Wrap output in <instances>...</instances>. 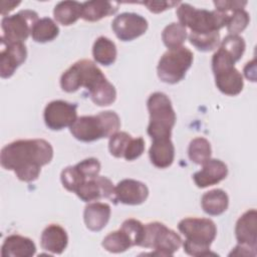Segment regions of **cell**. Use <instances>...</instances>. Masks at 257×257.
I'll return each instance as SVG.
<instances>
[{"label":"cell","mask_w":257,"mask_h":257,"mask_svg":"<svg viewBox=\"0 0 257 257\" xmlns=\"http://www.w3.org/2000/svg\"><path fill=\"white\" fill-rule=\"evenodd\" d=\"M52 158L53 148L43 139L17 140L4 146L0 153L1 166L27 183L37 180L41 168Z\"/></svg>","instance_id":"obj_1"},{"label":"cell","mask_w":257,"mask_h":257,"mask_svg":"<svg viewBox=\"0 0 257 257\" xmlns=\"http://www.w3.org/2000/svg\"><path fill=\"white\" fill-rule=\"evenodd\" d=\"M178 229L186 238L182 245L188 255H214L210 247L217 236V227L211 219L188 217L179 222Z\"/></svg>","instance_id":"obj_2"},{"label":"cell","mask_w":257,"mask_h":257,"mask_svg":"<svg viewBox=\"0 0 257 257\" xmlns=\"http://www.w3.org/2000/svg\"><path fill=\"white\" fill-rule=\"evenodd\" d=\"M120 119L113 110L100 111L95 115L77 117L69 127L71 135L78 141L89 143L103 138H110L118 132Z\"/></svg>","instance_id":"obj_3"},{"label":"cell","mask_w":257,"mask_h":257,"mask_svg":"<svg viewBox=\"0 0 257 257\" xmlns=\"http://www.w3.org/2000/svg\"><path fill=\"white\" fill-rule=\"evenodd\" d=\"M147 107L150 113L147 132L152 140L171 138L177 116L169 96L164 92H154L148 98Z\"/></svg>","instance_id":"obj_4"},{"label":"cell","mask_w":257,"mask_h":257,"mask_svg":"<svg viewBox=\"0 0 257 257\" xmlns=\"http://www.w3.org/2000/svg\"><path fill=\"white\" fill-rule=\"evenodd\" d=\"M231 13V12H230ZM218 10L198 9L189 3H180L176 14L179 23L184 27H188L191 32L208 33L219 31L226 26L229 14Z\"/></svg>","instance_id":"obj_5"},{"label":"cell","mask_w":257,"mask_h":257,"mask_svg":"<svg viewBox=\"0 0 257 257\" xmlns=\"http://www.w3.org/2000/svg\"><path fill=\"white\" fill-rule=\"evenodd\" d=\"M106 80L99 67L89 59H81L67 68L60 77V86L65 92H75L84 87L89 94Z\"/></svg>","instance_id":"obj_6"},{"label":"cell","mask_w":257,"mask_h":257,"mask_svg":"<svg viewBox=\"0 0 257 257\" xmlns=\"http://www.w3.org/2000/svg\"><path fill=\"white\" fill-rule=\"evenodd\" d=\"M183 244L181 236L161 222H151L145 225V236L141 247L154 249L146 255L173 256Z\"/></svg>","instance_id":"obj_7"},{"label":"cell","mask_w":257,"mask_h":257,"mask_svg":"<svg viewBox=\"0 0 257 257\" xmlns=\"http://www.w3.org/2000/svg\"><path fill=\"white\" fill-rule=\"evenodd\" d=\"M234 64V60L220 48L212 57L216 86L222 93L230 96L239 94L244 86L243 76Z\"/></svg>","instance_id":"obj_8"},{"label":"cell","mask_w":257,"mask_h":257,"mask_svg":"<svg viewBox=\"0 0 257 257\" xmlns=\"http://www.w3.org/2000/svg\"><path fill=\"white\" fill-rule=\"evenodd\" d=\"M193 60V52L185 46L168 49L159 60L158 77L165 83H178L185 77Z\"/></svg>","instance_id":"obj_9"},{"label":"cell","mask_w":257,"mask_h":257,"mask_svg":"<svg viewBox=\"0 0 257 257\" xmlns=\"http://www.w3.org/2000/svg\"><path fill=\"white\" fill-rule=\"evenodd\" d=\"M37 21V12L29 9L20 10L13 15H6L1 20L3 33L0 38L7 42H24Z\"/></svg>","instance_id":"obj_10"},{"label":"cell","mask_w":257,"mask_h":257,"mask_svg":"<svg viewBox=\"0 0 257 257\" xmlns=\"http://www.w3.org/2000/svg\"><path fill=\"white\" fill-rule=\"evenodd\" d=\"M45 125L51 131L70 127L77 118V104L57 99L50 101L44 108Z\"/></svg>","instance_id":"obj_11"},{"label":"cell","mask_w":257,"mask_h":257,"mask_svg":"<svg viewBox=\"0 0 257 257\" xmlns=\"http://www.w3.org/2000/svg\"><path fill=\"white\" fill-rule=\"evenodd\" d=\"M147 19L137 13L123 12L114 17L111 29L121 41H132L146 33L148 29Z\"/></svg>","instance_id":"obj_12"},{"label":"cell","mask_w":257,"mask_h":257,"mask_svg":"<svg viewBox=\"0 0 257 257\" xmlns=\"http://www.w3.org/2000/svg\"><path fill=\"white\" fill-rule=\"evenodd\" d=\"M0 42V75L9 78L26 60L27 49L23 42H7L2 38Z\"/></svg>","instance_id":"obj_13"},{"label":"cell","mask_w":257,"mask_h":257,"mask_svg":"<svg viewBox=\"0 0 257 257\" xmlns=\"http://www.w3.org/2000/svg\"><path fill=\"white\" fill-rule=\"evenodd\" d=\"M83 202L90 203L100 199H109L113 202L114 186L112 182L104 176H96L86 179L74 192Z\"/></svg>","instance_id":"obj_14"},{"label":"cell","mask_w":257,"mask_h":257,"mask_svg":"<svg viewBox=\"0 0 257 257\" xmlns=\"http://www.w3.org/2000/svg\"><path fill=\"white\" fill-rule=\"evenodd\" d=\"M149 197V189L143 182L134 179H124L114 186L113 203L124 205H141Z\"/></svg>","instance_id":"obj_15"},{"label":"cell","mask_w":257,"mask_h":257,"mask_svg":"<svg viewBox=\"0 0 257 257\" xmlns=\"http://www.w3.org/2000/svg\"><path fill=\"white\" fill-rule=\"evenodd\" d=\"M228 175L227 165L218 159H209L202 165V169L193 175L198 188H207L223 181Z\"/></svg>","instance_id":"obj_16"},{"label":"cell","mask_w":257,"mask_h":257,"mask_svg":"<svg viewBox=\"0 0 257 257\" xmlns=\"http://www.w3.org/2000/svg\"><path fill=\"white\" fill-rule=\"evenodd\" d=\"M235 236L238 244L256 251L257 248V212L255 209L246 211L236 222Z\"/></svg>","instance_id":"obj_17"},{"label":"cell","mask_w":257,"mask_h":257,"mask_svg":"<svg viewBox=\"0 0 257 257\" xmlns=\"http://www.w3.org/2000/svg\"><path fill=\"white\" fill-rule=\"evenodd\" d=\"M110 206L102 202H90L83 211V220L86 228L93 232L102 230L110 218Z\"/></svg>","instance_id":"obj_18"},{"label":"cell","mask_w":257,"mask_h":257,"mask_svg":"<svg viewBox=\"0 0 257 257\" xmlns=\"http://www.w3.org/2000/svg\"><path fill=\"white\" fill-rule=\"evenodd\" d=\"M36 253L34 242L27 237L12 234L5 238L1 247L2 257H31Z\"/></svg>","instance_id":"obj_19"},{"label":"cell","mask_w":257,"mask_h":257,"mask_svg":"<svg viewBox=\"0 0 257 257\" xmlns=\"http://www.w3.org/2000/svg\"><path fill=\"white\" fill-rule=\"evenodd\" d=\"M42 249L52 254H61L68 244V236L63 227L58 224L48 225L41 233Z\"/></svg>","instance_id":"obj_20"},{"label":"cell","mask_w":257,"mask_h":257,"mask_svg":"<svg viewBox=\"0 0 257 257\" xmlns=\"http://www.w3.org/2000/svg\"><path fill=\"white\" fill-rule=\"evenodd\" d=\"M149 157L156 168L166 169L170 167L175 159V147L171 138L153 140Z\"/></svg>","instance_id":"obj_21"},{"label":"cell","mask_w":257,"mask_h":257,"mask_svg":"<svg viewBox=\"0 0 257 257\" xmlns=\"http://www.w3.org/2000/svg\"><path fill=\"white\" fill-rule=\"evenodd\" d=\"M118 10V2L111 1H86L82 3L81 18L94 22L114 14Z\"/></svg>","instance_id":"obj_22"},{"label":"cell","mask_w":257,"mask_h":257,"mask_svg":"<svg viewBox=\"0 0 257 257\" xmlns=\"http://www.w3.org/2000/svg\"><path fill=\"white\" fill-rule=\"evenodd\" d=\"M229 205L227 193L221 189H214L206 192L201 199L203 211L210 216H219L223 214Z\"/></svg>","instance_id":"obj_23"},{"label":"cell","mask_w":257,"mask_h":257,"mask_svg":"<svg viewBox=\"0 0 257 257\" xmlns=\"http://www.w3.org/2000/svg\"><path fill=\"white\" fill-rule=\"evenodd\" d=\"M82 3L77 1L58 2L53 9L54 19L64 26L75 23L81 17Z\"/></svg>","instance_id":"obj_24"},{"label":"cell","mask_w":257,"mask_h":257,"mask_svg":"<svg viewBox=\"0 0 257 257\" xmlns=\"http://www.w3.org/2000/svg\"><path fill=\"white\" fill-rule=\"evenodd\" d=\"M116 46L112 40L105 36H99L93 43L92 56L93 59L103 65H111L116 59Z\"/></svg>","instance_id":"obj_25"},{"label":"cell","mask_w":257,"mask_h":257,"mask_svg":"<svg viewBox=\"0 0 257 257\" xmlns=\"http://www.w3.org/2000/svg\"><path fill=\"white\" fill-rule=\"evenodd\" d=\"M59 34V28L57 24L49 17H43L38 19V21L34 24L31 37L35 42L45 43L52 41Z\"/></svg>","instance_id":"obj_26"},{"label":"cell","mask_w":257,"mask_h":257,"mask_svg":"<svg viewBox=\"0 0 257 257\" xmlns=\"http://www.w3.org/2000/svg\"><path fill=\"white\" fill-rule=\"evenodd\" d=\"M101 246L110 253H121L126 251L134 245L128 235L121 228H119L118 230L107 234L103 238Z\"/></svg>","instance_id":"obj_27"},{"label":"cell","mask_w":257,"mask_h":257,"mask_svg":"<svg viewBox=\"0 0 257 257\" xmlns=\"http://www.w3.org/2000/svg\"><path fill=\"white\" fill-rule=\"evenodd\" d=\"M187 37V28L179 22H173L167 25L162 32L163 42L169 49L183 46V43Z\"/></svg>","instance_id":"obj_28"},{"label":"cell","mask_w":257,"mask_h":257,"mask_svg":"<svg viewBox=\"0 0 257 257\" xmlns=\"http://www.w3.org/2000/svg\"><path fill=\"white\" fill-rule=\"evenodd\" d=\"M211 145L207 139L198 137L191 141L188 148V156L193 163L203 165L209 159H211Z\"/></svg>","instance_id":"obj_29"},{"label":"cell","mask_w":257,"mask_h":257,"mask_svg":"<svg viewBox=\"0 0 257 257\" xmlns=\"http://www.w3.org/2000/svg\"><path fill=\"white\" fill-rule=\"evenodd\" d=\"M190 43L198 50L207 52L212 51L220 45V33L219 31L208 33H195L190 32L188 35Z\"/></svg>","instance_id":"obj_30"},{"label":"cell","mask_w":257,"mask_h":257,"mask_svg":"<svg viewBox=\"0 0 257 257\" xmlns=\"http://www.w3.org/2000/svg\"><path fill=\"white\" fill-rule=\"evenodd\" d=\"M88 96L94 104L98 106H106L114 102L116 98V90L113 84L106 79L90 92Z\"/></svg>","instance_id":"obj_31"},{"label":"cell","mask_w":257,"mask_h":257,"mask_svg":"<svg viewBox=\"0 0 257 257\" xmlns=\"http://www.w3.org/2000/svg\"><path fill=\"white\" fill-rule=\"evenodd\" d=\"M219 48L222 49L227 55H229L234 60V62H237L240 60L245 51L246 43L244 38L240 35L228 34L220 43Z\"/></svg>","instance_id":"obj_32"},{"label":"cell","mask_w":257,"mask_h":257,"mask_svg":"<svg viewBox=\"0 0 257 257\" xmlns=\"http://www.w3.org/2000/svg\"><path fill=\"white\" fill-rule=\"evenodd\" d=\"M250 17L245 9H238L229 14L226 24L229 34L239 35L248 26Z\"/></svg>","instance_id":"obj_33"},{"label":"cell","mask_w":257,"mask_h":257,"mask_svg":"<svg viewBox=\"0 0 257 257\" xmlns=\"http://www.w3.org/2000/svg\"><path fill=\"white\" fill-rule=\"evenodd\" d=\"M133 137L125 132H116L108 141V151L115 158H123Z\"/></svg>","instance_id":"obj_34"},{"label":"cell","mask_w":257,"mask_h":257,"mask_svg":"<svg viewBox=\"0 0 257 257\" xmlns=\"http://www.w3.org/2000/svg\"><path fill=\"white\" fill-rule=\"evenodd\" d=\"M120 228L128 235L134 246H141L145 236V225L134 218L126 219L122 222Z\"/></svg>","instance_id":"obj_35"},{"label":"cell","mask_w":257,"mask_h":257,"mask_svg":"<svg viewBox=\"0 0 257 257\" xmlns=\"http://www.w3.org/2000/svg\"><path fill=\"white\" fill-rule=\"evenodd\" d=\"M145 151V141L142 137L133 138L128 148L123 156V159L126 161H135L140 158Z\"/></svg>","instance_id":"obj_36"},{"label":"cell","mask_w":257,"mask_h":257,"mask_svg":"<svg viewBox=\"0 0 257 257\" xmlns=\"http://www.w3.org/2000/svg\"><path fill=\"white\" fill-rule=\"evenodd\" d=\"M141 4L145 5L151 12L153 13H161L168 9H171L175 6H178L181 2L179 1H164V0H150V1H143L140 2Z\"/></svg>","instance_id":"obj_37"},{"label":"cell","mask_w":257,"mask_h":257,"mask_svg":"<svg viewBox=\"0 0 257 257\" xmlns=\"http://www.w3.org/2000/svg\"><path fill=\"white\" fill-rule=\"evenodd\" d=\"M216 10L221 12H233L238 9H244L247 5V1H238V0H225V1H214L213 2Z\"/></svg>","instance_id":"obj_38"},{"label":"cell","mask_w":257,"mask_h":257,"mask_svg":"<svg viewBox=\"0 0 257 257\" xmlns=\"http://www.w3.org/2000/svg\"><path fill=\"white\" fill-rule=\"evenodd\" d=\"M230 256L232 255H238V256H256V251L247 247V246H244V245H241V244H238L234 250H232V252L229 254Z\"/></svg>","instance_id":"obj_39"},{"label":"cell","mask_w":257,"mask_h":257,"mask_svg":"<svg viewBox=\"0 0 257 257\" xmlns=\"http://www.w3.org/2000/svg\"><path fill=\"white\" fill-rule=\"evenodd\" d=\"M244 74L247 79H250L251 81L256 80V65H255V59L252 61L246 63L244 67Z\"/></svg>","instance_id":"obj_40"},{"label":"cell","mask_w":257,"mask_h":257,"mask_svg":"<svg viewBox=\"0 0 257 257\" xmlns=\"http://www.w3.org/2000/svg\"><path fill=\"white\" fill-rule=\"evenodd\" d=\"M20 4V2H15V1H2L1 2V14L4 16H6L7 13H9L10 11H12L16 6H18Z\"/></svg>","instance_id":"obj_41"}]
</instances>
